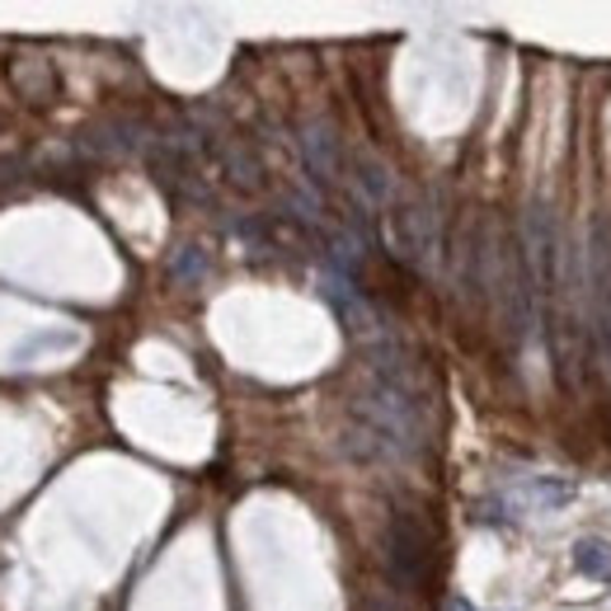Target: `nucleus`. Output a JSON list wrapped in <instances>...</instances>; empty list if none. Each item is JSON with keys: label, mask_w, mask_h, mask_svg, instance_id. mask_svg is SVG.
Wrapping results in <instances>:
<instances>
[{"label": "nucleus", "mask_w": 611, "mask_h": 611, "mask_svg": "<svg viewBox=\"0 0 611 611\" xmlns=\"http://www.w3.org/2000/svg\"><path fill=\"white\" fill-rule=\"evenodd\" d=\"M386 569L400 592H418L433 569V536L414 513H395L386 527Z\"/></svg>", "instance_id": "1"}, {"label": "nucleus", "mask_w": 611, "mask_h": 611, "mask_svg": "<svg viewBox=\"0 0 611 611\" xmlns=\"http://www.w3.org/2000/svg\"><path fill=\"white\" fill-rule=\"evenodd\" d=\"M221 170H226V179H231L236 188H244V194H254V188L264 184V170H259L250 146H236V142L221 146Z\"/></svg>", "instance_id": "6"}, {"label": "nucleus", "mask_w": 611, "mask_h": 611, "mask_svg": "<svg viewBox=\"0 0 611 611\" xmlns=\"http://www.w3.org/2000/svg\"><path fill=\"white\" fill-rule=\"evenodd\" d=\"M574 565H579V574H588V579L611 583V541L583 536L579 546H574Z\"/></svg>", "instance_id": "7"}, {"label": "nucleus", "mask_w": 611, "mask_h": 611, "mask_svg": "<svg viewBox=\"0 0 611 611\" xmlns=\"http://www.w3.org/2000/svg\"><path fill=\"white\" fill-rule=\"evenodd\" d=\"M353 184H358V194L372 203V207H386L391 203V188H395V179H391V170L377 161V155H358L353 161Z\"/></svg>", "instance_id": "5"}, {"label": "nucleus", "mask_w": 611, "mask_h": 611, "mask_svg": "<svg viewBox=\"0 0 611 611\" xmlns=\"http://www.w3.org/2000/svg\"><path fill=\"white\" fill-rule=\"evenodd\" d=\"M447 611H470V607H466L461 598H451V602H447Z\"/></svg>", "instance_id": "9"}, {"label": "nucleus", "mask_w": 611, "mask_h": 611, "mask_svg": "<svg viewBox=\"0 0 611 611\" xmlns=\"http://www.w3.org/2000/svg\"><path fill=\"white\" fill-rule=\"evenodd\" d=\"M386 244L400 264L410 269H428L433 264V250H438V221L418 198L395 203L386 212Z\"/></svg>", "instance_id": "2"}, {"label": "nucleus", "mask_w": 611, "mask_h": 611, "mask_svg": "<svg viewBox=\"0 0 611 611\" xmlns=\"http://www.w3.org/2000/svg\"><path fill=\"white\" fill-rule=\"evenodd\" d=\"M170 273L179 277V283H198V277L207 273V254L198 250V244H184V254H174Z\"/></svg>", "instance_id": "8"}, {"label": "nucleus", "mask_w": 611, "mask_h": 611, "mask_svg": "<svg viewBox=\"0 0 611 611\" xmlns=\"http://www.w3.org/2000/svg\"><path fill=\"white\" fill-rule=\"evenodd\" d=\"M296 146H302V161H306V170H310V179H316V184H335L339 179V170H343V142H339V132L329 128L325 118L306 122L302 137H296Z\"/></svg>", "instance_id": "3"}, {"label": "nucleus", "mask_w": 611, "mask_h": 611, "mask_svg": "<svg viewBox=\"0 0 611 611\" xmlns=\"http://www.w3.org/2000/svg\"><path fill=\"white\" fill-rule=\"evenodd\" d=\"M592 296H598V339L611 358V221H598L592 240Z\"/></svg>", "instance_id": "4"}]
</instances>
